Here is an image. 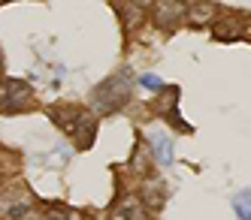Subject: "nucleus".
I'll return each instance as SVG.
<instances>
[{"mask_svg": "<svg viewBox=\"0 0 251 220\" xmlns=\"http://www.w3.org/2000/svg\"><path fill=\"white\" fill-rule=\"evenodd\" d=\"M51 121L58 130H64L79 148H91L97 136V118L82 106H55L51 109Z\"/></svg>", "mask_w": 251, "mask_h": 220, "instance_id": "obj_1", "label": "nucleus"}, {"mask_svg": "<svg viewBox=\"0 0 251 220\" xmlns=\"http://www.w3.org/2000/svg\"><path fill=\"white\" fill-rule=\"evenodd\" d=\"M130 94H133V79H130V72H115V76L103 79V82L94 88L91 106H94V112L109 115V112H118V109L130 100Z\"/></svg>", "mask_w": 251, "mask_h": 220, "instance_id": "obj_2", "label": "nucleus"}, {"mask_svg": "<svg viewBox=\"0 0 251 220\" xmlns=\"http://www.w3.org/2000/svg\"><path fill=\"white\" fill-rule=\"evenodd\" d=\"M30 85L22 79H0V112L3 115H19L30 106Z\"/></svg>", "mask_w": 251, "mask_h": 220, "instance_id": "obj_3", "label": "nucleus"}, {"mask_svg": "<svg viewBox=\"0 0 251 220\" xmlns=\"http://www.w3.org/2000/svg\"><path fill=\"white\" fill-rule=\"evenodd\" d=\"M30 214H33V196L25 184L0 193V217L3 220H27Z\"/></svg>", "mask_w": 251, "mask_h": 220, "instance_id": "obj_4", "label": "nucleus"}, {"mask_svg": "<svg viewBox=\"0 0 251 220\" xmlns=\"http://www.w3.org/2000/svg\"><path fill=\"white\" fill-rule=\"evenodd\" d=\"M154 112L160 118H167L173 127H178V130H188V127L182 124V115H178V88L176 85L160 88V97L154 100Z\"/></svg>", "mask_w": 251, "mask_h": 220, "instance_id": "obj_5", "label": "nucleus"}, {"mask_svg": "<svg viewBox=\"0 0 251 220\" xmlns=\"http://www.w3.org/2000/svg\"><path fill=\"white\" fill-rule=\"evenodd\" d=\"M212 33H215V40H239V36L245 33V18L239 12H230V15H221V18H215V24H212Z\"/></svg>", "mask_w": 251, "mask_h": 220, "instance_id": "obj_6", "label": "nucleus"}, {"mask_svg": "<svg viewBox=\"0 0 251 220\" xmlns=\"http://www.w3.org/2000/svg\"><path fill=\"white\" fill-rule=\"evenodd\" d=\"M185 6L188 3H170V0H157V3L151 6V18L157 24H164V27H176V24H182V18H185Z\"/></svg>", "mask_w": 251, "mask_h": 220, "instance_id": "obj_7", "label": "nucleus"}, {"mask_svg": "<svg viewBox=\"0 0 251 220\" xmlns=\"http://www.w3.org/2000/svg\"><path fill=\"white\" fill-rule=\"evenodd\" d=\"M139 202H142V208L157 211L160 205L167 202V187H164V181H157L154 175H149L146 181H142V196H139Z\"/></svg>", "mask_w": 251, "mask_h": 220, "instance_id": "obj_8", "label": "nucleus"}, {"mask_svg": "<svg viewBox=\"0 0 251 220\" xmlns=\"http://www.w3.org/2000/svg\"><path fill=\"white\" fill-rule=\"evenodd\" d=\"M149 151L157 160V166H170L173 163V139L164 130H149Z\"/></svg>", "mask_w": 251, "mask_h": 220, "instance_id": "obj_9", "label": "nucleus"}, {"mask_svg": "<svg viewBox=\"0 0 251 220\" xmlns=\"http://www.w3.org/2000/svg\"><path fill=\"white\" fill-rule=\"evenodd\" d=\"M185 18L191 24L203 27V24H215V18H218V6L212 3H188L185 6Z\"/></svg>", "mask_w": 251, "mask_h": 220, "instance_id": "obj_10", "label": "nucleus"}, {"mask_svg": "<svg viewBox=\"0 0 251 220\" xmlns=\"http://www.w3.org/2000/svg\"><path fill=\"white\" fill-rule=\"evenodd\" d=\"M112 220H149V217H146V208H142L139 196H127V199H121V202H118Z\"/></svg>", "mask_w": 251, "mask_h": 220, "instance_id": "obj_11", "label": "nucleus"}, {"mask_svg": "<svg viewBox=\"0 0 251 220\" xmlns=\"http://www.w3.org/2000/svg\"><path fill=\"white\" fill-rule=\"evenodd\" d=\"M233 211L239 220H251V190H239L233 196Z\"/></svg>", "mask_w": 251, "mask_h": 220, "instance_id": "obj_12", "label": "nucleus"}, {"mask_svg": "<svg viewBox=\"0 0 251 220\" xmlns=\"http://www.w3.org/2000/svg\"><path fill=\"white\" fill-rule=\"evenodd\" d=\"M118 12L124 15V24H127V27H136L142 18H146V12H142L139 6H118Z\"/></svg>", "mask_w": 251, "mask_h": 220, "instance_id": "obj_13", "label": "nucleus"}, {"mask_svg": "<svg viewBox=\"0 0 251 220\" xmlns=\"http://www.w3.org/2000/svg\"><path fill=\"white\" fill-rule=\"evenodd\" d=\"M139 85H142V88H149V90H160V88H164V82H160L157 76H142Z\"/></svg>", "mask_w": 251, "mask_h": 220, "instance_id": "obj_14", "label": "nucleus"}, {"mask_svg": "<svg viewBox=\"0 0 251 220\" xmlns=\"http://www.w3.org/2000/svg\"><path fill=\"white\" fill-rule=\"evenodd\" d=\"M46 220H73V217L64 214V211H49V214H46Z\"/></svg>", "mask_w": 251, "mask_h": 220, "instance_id": "obj_15", "label": "nucleus"}]
</instances>
